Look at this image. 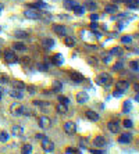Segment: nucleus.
I'll use <instances>...</instances> for the list:
<instances>
[{
	"label": "nucleus",
	"mask_w": 139,
	"mask_h": 154,
	"mask_svg": "<svg viewBox=\"0 0 139 154\" xmlns=\"http://www.w3.org/2000/svg\"><path fill=\"white\" fill-rule=\"evenodd\" d=\"M96 83L102 86H110L113 83V78H111L110 74L107 72H102L99 77L96 78Z\"/></svg>",
	"instance_id": "nucleus-1"
},
{
	"label": "nucleus",
	"mask_w": 139,
	"mask_h": 154,
	"mask_svg": "<svg viewBox=\"0 0 139 154\" xmlns=\"http://www.w3.org/2000/svg\"><path fill=\"white\" fill-rule=\"evenodd\" d=\"M40 142H42V149H43V151H46V153H52V151L54 150V143H53L48 136L42 138L40 139Z\"/></svg>",
	"instance_id": "nucleus-2"
},
{
	"label": "nucleus",
	"mask_w": 139,
	"mask_h": 154,
	"mask_svg": "<svg viewBox=\"0 0 139 154\" xmlns=\"http://www.w3.org/2000/svg\"><path fill=\"white\" fill-rule=\"evenodd\" d=\"M24 105L20 104V103H14V104H11V107H10V113L13 114V115H21V114H24Z\"/></svg>",
	"instance_id": "nucleus-3"
},
{
	"label": "nucleus",
	"mask_w": 139,
	"mask_h": 154,
	"mask_svg": "<svg viewBox=\"0 0 139 154\" xmlns=\"http://www.w3.org/2000/svg\"><path fill=\"white\" fill-rule=\"evenodd\" d=\"M4 60H6V63H8V64H16L17 61H18V57L16 56L14 52L7 50V52L4 53Z\"/></svg>",
	"instance_id": "nucleus-4"
},
{
	"label": "nucleus",
	"mask_w": 139,
	"mask_h": 154,
	"mask_svg": "<svg viewBox=\"0 0 139 154\" xmlns=\"http://www.w3.org/2000/svg\"><path fill=\"white\" fill-rule=\"evenodd\" d=\"M75 130H77V125L74 122L70 121V122H65V124H64V132L67 135H74Z\"/></svg>",
	"instance_id": "nucleus-5"
},
{
	"label": "nucleus",
	"mask_w": 139,
	"mask_h": 154,
	"mask_svg": "<svg viewBox=\"0 0 139 154\" xmlns=\"http://www.w3.org/2000/svg\"><path fill=\"white\" fill-rule=\"evenodd\" d=\"M75 100L80 103V104H85V103L89 100V94H88L86 92H80V93H77Z\"/></svg>",
	"instance_id": "nucleus-6"
},
{
	"label": "nucleus",
	"mask_w": 139,
	"mask_h": 154,
	"mask_svg": "<svg viewBox=\"0 0 139 154\" xmlns=\"http://www.w3.org/2000/svg\"><path fill=\"white\" fill-rule=\"evenodd\" d=\"M50 124H52V122H50V118L46 117V115L39 118V126L42 129H48L49 126H50Z\"/></svg>",
	"instance_id": "nucleus-7"
},
{
	"label": "nucleus",
	"mask_w": 139,
	"mask_h": 154,
	"mask_svg": "<svg viewBox=\"0 0 139 154\" xmlns=\"http://www.w3.org/2000/svg\"><path fill=\"white\" fill-rule=\"evenodd\" d=\"M24 15L27 18H29V20H38V18H40L39 11H35V10H27L24 13Z\"/></svg>",
	"instance_id": "nucleus-8"
},
{
	"label": "nucleus",
	"mask_w": 139,
	"mask_h": 154,
	"mask_svg": "<svg viewBox=\"0 0 139 154\" xmlns=\"http://www.w3.org/2000/svg\"><path fill=\"white\" fill-rule=\"evenodd\" d=\"M93 144H95V147H104L106 146V139L99 135V136H96L93 139Z\"/></svg>",
	"instance_id": "nucleus-9"
},
{
	"label": "nucleus",
	"mask_w": 139,
	"mask_h": 154,
	"mask_svg": "<svg viewBox=\"0 0 139 154\" xmlns=\"http://www.w3.org/2000/svg\"><path fill=\"white\" fill-rule=\"evenodd\" d=\"M53 31H54L57 35H60V36H61V35L65 36V35H67V29H65L64 25H54V27H53Z\"/></svg>",
	"instance_id": "nucleus-10"
},
{
	"label": "nucleus",
	"mask_w": 139,
	"mask_h": 154,
	"mask_svg": "<svg viewBox=\"0 0 139 154\" xmlns=\"http://www.w3.org/2000/svg\"><path fill=\"white\" fill-rule=\"evenodd\" d=\"M129 88V82L128 81H118L117 83H115V89H120V90H123V92H125V90Z\"/></svg>",
	"instance_id": "nucleus-11"
},
{
	"label": "nucleus",
	"mask_w": 139,
	"mask_h": 154,
	"mask_svg": "<svg viewBox=\"0 0 139 154\" xmlns=\"http://www.w3.org/2000/svg\"><path fill=\"white\" fill-rule=\"evenodd\" d=\"M70 77H71L72 81H74V82H78V83H80V82H82L83 79H85L82 74L77 72V71H72V72H70Z\"/></svg>",
	"instance_id": "nucleus-12"
},
{
	"label": "nucleus",
	"mask_w": 139,
	"mask_h": 154,
	"mask_svg": "<svg viewBox=\"0 0 139 154\" xmlns=\"http://www.w3.org/2000/svg\"><path fill=\"white\" fill-rule=\"evenodd\" d=\"M107 128L110 132H113V133H117L120 129V125H118V121H110L107 124Z\"/></svg>",
	"instance_id": "nucleus-13"
},
{
	"label": "nucleus",
	"mask_w": 139,
	"mask_h": 154,
	"mask_svg": "<svg viewBox=\"0 0 139 154\" xmlns=\"http://www.w3.org/2000/svg\"><path fill=\"white\" fill-rule=\"evenodd\" d=\"M11 85L14 89H18V90H24L27 86H25V83L22 81H18V79H14V81H11Z\"/></svg>",
	"instance_id": "nucleus-14"
},
{
	"label": "nucleus",
	"mask_w": 139,
	"mask_h": 154,
	"mask_svg": "<svg viewBox=\"0 0 139 154\" xmlns=\"http://www.w3.org/2000/svg\"><path fill=\"white\" fill-rule=\"evenodd\" d=\"M85 114H86V118H88V119H91V121H99V114L95 113V111H92V110H88Z\"/></svg>",
	"instance_id": "nucleus-15"
},
{
	"label": "nucleus",
	"mask_w": 139,
	"mask_h": 154,
	"mask_svg": "<svg viewBox=\"0 0 139 154\" xmlns=\"http://www.w3.org/2000/svg\"><path fill=\"white\" fill-rule=\"evenodd\" d=\"M117 11H118V7L115 4H107L104 7V13H107V14H115Z\"/></svg>",
	"instance_id": "nucleus-16"
},
{
	"label": "nucleus",
	"mask_w": 139,
	"mask_h": 154,
	"mask_svg": "<svg viewBox=\"0 0 139 154\" xmlns=\"http://www.w3.org/2000/svg\"><path fill=\"white\" fill-rule=\"evenodd\" d=\"M11 133L14 135V136H22V135H24V129H22L20 125H14L11 128Z\"/></svg>",
	"instance_id": "nucleus-17"
},
{
	"label": "nucleus",
	"mask_w": 139,
	"mask_h": 154,
	"mask_svg": "<svg viewBox=\"0 0 139 154\" xmlns=\"http://www.w3.org/2000/svg\"><path fill=\"white\" fill-rule=\"evenodd\" d=\"M56 111H57L59 114H67V111H68L67 104H64V103H59V104L56 105Z\"/></svg>",
	"instance_id": "nucleus-18"
},
{
	"label": "nucleus",
	"mask_w": 139,
	"mask_h": 154,
	"mask_svg": "<svg viewBox=\"0 0 139 154\" xmlns=\"http://www.w3.org/2000/svg\"><path fill=\"white\" fill-rule=\"evenodd\" d=\"M63 89V85H61V82L59 81H53V85H52V90L54 93H60Z\"/></svg>",
	"instance_id": "nucleus-19"
},
{
	"label": "nucleus",
	"mask_w": 139,
	"mask_h": 154,
	"mask_svg": "<svg viewBox=\"0 0 139 154\" xmlns=\"http://www.w3.org/2000/svg\"><path fill=\"white\" fill-rule=\"evenodd\" d=\"M71 10L75 13V14L81 15V14H83V11H85V7H82V6H80V4H77V3H74V6L71 7Z\"/></svg>",
	"instance_id": "nucleus-20"
},
{
	"label": "nucleus",
	"mask_w": 139,
	"mask_h": 154,
	"mask_svg": "<svg viewBox=\"0 0 139 154\" xmlns=\"http://www.w3.org/2000/svg\"><path fill=\"white\" fill-rule=\"evenodd\" d=\"M52 61H53V64H56V65H61L64 63V58L61 54H54V56L52 57Z\"/></svg>",
	"instance_id": "nucleus-21"
},
{
	"label": "nucleus",
	"mask_w": 139,
	"mask_h": 154,
	"mask_svg": "<svg viewBox=\"0 0 139 154\" xmlns=\"http://www.w3.org/2000/svg\"><path fill=\"white\" fill-rule=\"evenodd\" d=\"M132 140V136L129 133H123L121 136L118 138V142L120 143H129Z\"/></svg>",
	"instance_id": "nucleus-22"
},
{
	"label": "nucleus",
	"mask_w": 139,
	"mask_h": 154,
	"mask_svg": "<svg viewBox=\"0 0 139 154\" xmlns=\"http://www.w3.org/2000/svg\"><path fill=\"white\" fill-rule=\"evenodd\" d=\"M14 36L17 38V39H27L28 38V32L27 31H16V32H14Z\"/></svg>",
	"instance_id": "nucleus-23"
},
{
	"label": "nucleus",
	"mask_w": 139,
	"mask_h": 154,
	"mask_svg": "<svg viewBox=\"0 0 139 154\" xmlns=\"http://www.w3.org/2000/svg\"><path fill=\"white\" fill-rule=\"evenodd\" d=\"M124 1H125V4H127L129 8H134V10H135V8L139 7V1H138V0H124Z\"/></svg>",
	"instance_id": "nucleus-24"
},
{
	"label": "nucleus",
	"mask_w": 139,
	"mask_h": 154,
	"mask_svg": "<svg viewBox=\"0 0 139 154\" xmlns=\"http://www.w3.org/2000/svg\"><path fill=\"white\" fill-rule=\"evenodd\" d=\"M64 45L68 46V47H72V46L75 45V39L71 36H64Z\"/></svg>",
	"instance_id": "nucleus-25"
},
{
	"label": "nucleus",
	"mask_w": 139,
	"mask_h": 154,
	"mask_svg": "<svg viewBox=\"0 0 139 154\" xmlns=\"http://www.w3.org/2000/svg\"><path fill=\"white\" fill-rule=\"evenodd\" d=\"M42 45H43L46 49H52L53 46H54V41H53V39H50V38H48V39H43Z\"/></svg>",
	"instance_id": "nucleus-26"
},
{
	"label": "nucleus",
	"mask_w": 139,
	"mask_h": 154,
	"mask_svg": "<svg viewBox=\"0 0 139 154\" xmlns=\"http://www.w3.org/2000/svg\"><path fill=\"white\" fill-rule=\"evenodd\" d=\"M8 94H10L11 97H14V99H21V97H22V93H21V90H18V89L10 90V92H8Z\"/></svg>",
	"instance_id": "nucleus-27"
},
{
	"label": "nucleus",
	"mask_w": 139,
	"mask_h": 154,
	"mask_svg": "<svg viewBox=\"0 0 139 154\" xmlns=\"http://www.w3.org/2000/svg\"><path fill=\"white\" fill-rule=\"evenodd\" d=\"M85 8H88L89 11H95V10H96V3H95V1L88 0L86 3H85Z\"/></svg>",
	"instance_id": "nucleus-28"
},
{
	"label": "nucleus",
	"mask_w": 139,
	"mask_h": 154,
	"mask_svg": "<svg viewBox=\"0 0 139 154\" xmlns=\"http://www.w3.org/2000/svg\"><path fill=\"white\" fill-rule=\"evenodd\" d=\"M32 8H48V4L43 3V1H36V3L31 4Z\"/></svg>",
	"instance_id": "nucleus-29"
},
{
	"label": "nucleus",
	"mask_w": 139,
	"mask_h": 154,
	"mask_svg": "<svg viewBox=\"0 0 139 154\" xmlns=\"http://www.w3.org/2000/svg\"><path fill=\"white\" fill-rule=\"evenodd\" d=\"M8 138H10V135H8L6 130H1V132H0V142L1 143H6L8 140Z\"/></svg>",
	"instance_id": "nucleus-30"
},
{
	"label": "nucleus",
	"mask_w": 139,
	"mask_h": 154,
	"mask_svg": "<svg viewBox=\"0 0 139 154\" xmlns=\"http://www.w3.org/2000/svg\"><path fill=\"white\" fill-rule=\"evenodd\" d=\"M13 47L16 50H20V52H25V50H27V46H25L24 43H20V42H18V43H14Z\"/></svg>",
	"instance_id": "nucleus-31"
},
{
	"label": "nucleus",
	"mask_w": 139,
	"mask_h": 154,
	"mask_svg": "<svg viewBox=\"0 0 139 154\" xmlns=\"http://www.w3.org/2000/svg\"><path fill=\"white\" fill-rule=\"evenodd\" d=\"M111 54H114V56H115V54H117V56H121V54H123V49H121V47H114V49H113V50H111Z\"/></svg>",
	"instance_id": "nucleus-32"
},
{
	"label": "nucleus",
	"mask_w": 139,
	"mask_h": 154,
	"mask_svg": "<svg viewBox=\"0 0 139 154\" xmlns=\"http://www.w3.org/2000/svg\"><path fill=\"white\" fill-rule=\"evenodd\" d=\"M31 151H32L31 144H24V146H22V153L24 154H28V153H31Z\"/></svg>",
	"instance_id": "nucleus-33"
},
{
	"label": "nucleus",
	"mask_w": 139,
	"mask_h": 154,
	"mask_svg": "<svg viewBox=\"0 0 139 154\" xmlns=\"http://www.w3.org/2000/svg\"><path fill=\"white\" fill-rule=\"evenodd\" d=\"M121 42H123L124 45H129V43L132 42V38L131 36H123L121 38Z\"/></svg>",
	"instance_id": "nucleus-34"
},
{
	"label": "nucleus",
	"mask_w": 139,
	"mask_h": 154,
	"mask_svg": "<svg viewBox=\"0 0 139 154\" xmlns=\"http://www.w3.org/2000/svg\"><path fill=\"white\" fill-rule=\"evenodd\" d=\"M129 67H131L134 71H138L139 69V63L138 61H131V63H129Z\"/></svg>",
	"instance_id": "nucleus-35"
},
{
	"label": "nucleus",
	"mask_w": 139,
	"mask_h": 154,
	"mask_svg": "<svg viewBox=\"0 0 139 154\" xmlns=\"http://www.w3.org/2000/svg\"><path fill=\"white\" fill-rule=\"evenodd\" d=\"M0 83H8V77L6 74H0Z\"/></svg>",
	"instance_id": "nucleus-36"
},
{
	"label": "nucleus",
	"mask_w": 139,
	"mask_h": 154,
	"mask_svg": "<svg viewBox=\"0 0 139 154\" xmlns=\"http://www.w3.org/2000/svg\"><path fill=\"white\" fill-rule=\"evenodd\" d=\"M131 110V102H125L124 103V108H123V111L124 113H128Z\"/></svg>",
	"instance_id": "nucleus-37"
},
{
	"label": "nucleus",
	"mask_w": 139,
	"mask_h": 154,
	"mask_svg": "<svg viewBox=\"0 0 139 154\" xmlns=\"http://www.w3.org/2000/svg\"><path fill=\"white\" fill-rule=\"evenodd\" d=\"M72 6H74V3H72L71 0H65V3H64V7L68 8V10H71Z\"/></svg>",
	"instance_id": "nucleus-38"
},
{
	"label": "nucleus",
	"mask_w": 139,
	"mask_h": 154,
	"mask_svg": "<svg viewBox=\"0 0 139 154\" xmlns=\"http://www.w3.org/2000/svg\"><path fill=\"white\" fill-rule=\"evenodd\" d=\"M59 102L60 103H64V104H68V103H70V100H68V97H65V96H60Z\"/></svg>",
	"instance_id": "nucleus-39"
},
{
	"label": "nucleus",
	"mask_w": 139,
	"mask_h": 154,
	"mask_svg": "<svg viewBox=\"0 0 139 154\" xmlns=\"http://www.w3.org/2000/svg\"><path fill=\"white\" fill-rule=\"evenodd\" d=\"M123 90H120V89H115L114 90V93H113V96H114V97H120V96H123Z\"/></svg>",
	"instance_id": "nucleus-40"
},
{
	"label": "nucleus",
	"mask_w": 139,
	"mask_h": 154,
	"mask_svg": "<svg viewBox=\"0 0 139 154\" xmlns=\"http://www.w3.org/2000/svg\"><path fill=\"white\" fill-rule=\"evenodd\" d=\"M132 125H134V124H132L131 119H125V121H124V126H125V128H132Z\"/></svg>",
	"instance_id": "nucleus-41"
},
{
	"label": "nucleus",
	"mask_w": 139,
	"mask_h": 154,
	"mask_svg": "<svg viewBox=\"0 0 139 154\" xmlns=\"http://www.w3.org/2000/svg\"><path fill=\"white\" fill-rule=\"evenodd\" d=\"M121 68H123V63H115L114 68H113V69H114V71H120Z\"/></svg>",
	"instance_id": "nucleus-42"
},
{
	"label": "nucleus",
	"mask_w": 139,
	"mask_h": 154,
	"mask_svg": "<svg viewBox=\"0 0 139 154\" xmlns=\"http://www.w3.org/2000/svg\"><path fill=\"white\" fill-rule=\"evenodd\" d=\"M97 28H99V25H97V24L95 22V21H93V22L91 24V29H92V31H96Z\"/></svg>",
	"instance_id": "nucleus-43"
},
{
	"label": "nucleus",
	"mask_w": 139,
	"mask_h": 154,
	"mask_svg": "<svg viewBox=\"0 0 139 154\" xmlns=\"http://www.w3.org/2000/svg\"><path fill=\"white\" fill-rule=\"evenodd\" d=\"M91 153H93V154H103L104 150H97V149H93V150H91Z\"/></svg>",
	"instance_id": "nucleus-44"
},
{
	"label": "nucleus",
	"mask_w": 139,
	"mask_h": 154,
	"mask_svg": "<svg viewBox=\"0 0 139 154\" xmlns=\"http://www.w3.org/2000/svg\"><path fill=\"white\" fill-rule=\"evenodd\" d=\"M38 68L40 69V71H48V67L46 65H43V64H40V65H38Z\"/></svg>",
	"instance_id": "nucleus-45"
},
{
	"label": "nucleus",
	"mask_w": 139,
	"mask_h": 154,
	"mask_svg": "<svg viewBox=\"0 0 139 154\" xmlns=\"http://www.w3.org/2000/svg\"><path fill=\"white\" fill-rule=\"evenodd\" d=\"M75 151H80V150H75V149H71V147L65 149V153H75Z\"/></svg>",
	"instance_id": "nucleus-46"
},
{
	"label": "nucleus",
	"mask_w": 139,
	"mask_h": 154,
	"mask_svg": "<svg viewBox=\"0 0 139 154\" xmlns=\"http://www.w3.org/2000/svg\"><path fill=\"white\" fill-rule=\"evenodd\" d=\"M91 20H92V21L99 20V15H97V14H91Z\"/></svg>",
	"instance_id": "nucleus-47"
},
{
	"label": "nucleus",
	"mask_w": 139,
	"mask_h": 154,
	"mask_svg": "<svg viewBox=\"0 0 139 154\" xmlns=\"http://www.w3.org/2000/svg\"><path fill=\"white\" fill-rule=\"evenodd\" d=\"M28 90H29V93H35V88L33 86H28Z\"/></svg>",
	"instance_id": "nucleus-48"
},
{
	"label": "nucleus",
	"mask_w": 139,
	"mask_h": 154,
	"mask_svg": "<svg viewBox=\"0 0 139 154\" xmlns=\"http://www.w3.org/2000/svg\"><path fill=\"white\" fill-rule=\"evenodd\" d=\"M42 138H45V135H43V133H38V135H36V139H38V140H40Z\"/></svg>",
	"instance_id": "nucleus-49"
},
{
	"label": "nucleus",
	"mask_w": 139,
	"mask_h": 154,
	"mask_svg": "<svg viewBox=\"0 0 139 154\" xmlns=\"http://www.w3.org/2000/svg\"><path fill=\"white\" fill-rule=\"evenodd\" d=\"M134 89H135V92H138V90H139V85H138V83H135V85H134Z\"/></svg>",
	"instance_id": "nucleus-50"
},
{
	"label": "nucleus",
	"mask_w": 139,
	"mask_h": 154,
	"mask_svg": "<svg viewBox=\"0 0 139 154\" xmlns=\"http://www.w3.org/2000/svg\"><path fill=\"white\" fill-rule=\"evenodd\" d=\"M1 10H3V6H1V4H0V11H1Z\"/></svg>",
	"instance_id": "nucleus-51"
},
{
	"label": "nucleus",
	"mask_w": 139,
	"mask_h": 154,
	"mask_svg": "<svg viewBox=\"0 0 139 154\" xmlns=\"http://www.w3.org/2000/svg\"><path fill=\"white\" fill-rule=\"evenodd\" d=\"M0 100H1V90H0Z\"/></svg>",
	"instance_id": "nucleus-52"
}]
</instances>
